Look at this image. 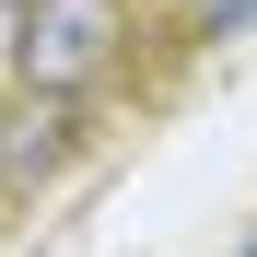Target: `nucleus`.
I'll list each match as a JSON object with an SVG mask.
<instances>
[{
	"label": "nucleus",
	"mask_w": 257,
	"mask_h": 257,
	"mask_svg": "<svg viewBox=\"0 0 257 257\" xmlns=\"http://www.w3.org/2000/svg\"><path fill=\"white\" fill-rule=\"evenodd\" d=\"M117 0H24V35H12V82L24 94H70L82 105V82H94L117 59Z\"/></svg>",
	"instance_id": "1"
},
{
	"label": "nucleus",
	"mask_w": 257,
	"mask_h": 257,
	"mask_svg": "<svg viewBox=\"0 0 257 257\" xmlns=\"http://www.w3.org/2000/svg\"><path fill=\"white\" fill-rule=\"evenodd\" d=\"M70 128H82L70 94H12V105H0V176H47V164H70Z\"/></svg>",
	"instance_id": "2"
},
{
	"label": "nucleus",
	"mask_w": 257,
	"mask_h": 257,
	"mask_svg": "<svg viewBox=\"0 0 257 257\" xmlns=\"http://www.w3.org/2000/svg\"><path fill=\"white\" fill-rule=\"evenodd\" d=\"M257 24V0H210V35H245Z\"/></svg>",
	"instance_id": "3"
},
{
	"label": "nucleus",
	"mask_w": 257,
	"mask_h": 257,
	"mask_svg": "<svg viewBox=\"0 0 257 257\" xmlns=\"http://www.w3.org/2000/svg\"><path fill=\"white\" fill-rule=\"evenodd\" d=\"M245 257H257V245H245Z\"/></svg>",
	"instance_id": "4"
}]
</instances>
